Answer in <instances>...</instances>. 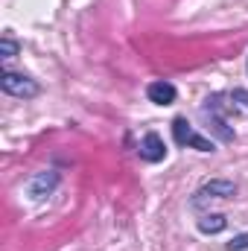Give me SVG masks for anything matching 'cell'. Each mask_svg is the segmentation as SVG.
Instances as JSON below:
<instances>
[{"instance_id": "6da1fadb", "label": "cell", "mask_w": 248, "mask_h": 251, "mask_svg": "<svg viewBox=\"0 0 248 251\" xmlns=\"http://www.w3.org/2000/svg\"><path fill=\"white\" fill-rule=\"evenodd\" d=\"M173 134H175V143H178V146H193V149H198V152H213V149H216L213 140H207V137H201L198 131H193V126L187 123L184 117H178V120L173 123Z\"/></svg>"}, {"instance_id": "7a4b0ae2", "label": "cell", "mask_w": 248, "mask_h": 251, "mask_svg": "<svg viewBox=\"0 0 248 251\" xmlns=\"http://www.w3.org/2000/svg\"><path fill=\"white\" fill-rule=\"evenodd\" d=\"M0 88H3L9 97H35V94H38V85H35L29 76L12 73V70H6V73L0 76Z\"/></svg>"}, {"instance_id": "3957f363", "label": "cell", "mask_w": 248, "mask_h": 251, "mask_svg": "<svg viewBox=\"0 0 248 251\" xmlns=\"http://www.w3.org/2000/svg\"><path fill=\"white\" fill-rule=\"evenodd\" d=\"M234 193H237L234 181H225V178H213V181H207L204 187H198L196 199H193V204H201V201H207V199H228V196H234Z\"/></svg>"}, {"instance_id": "277c9868", "label": "cell", "mask_w": 248, "mask_h": 251, "mask_svg": "<svg viewBox=\"0 0 248 251\" xmlns=\"http://www.w3.org/2000/svg\"><path fill=\"white\" fill-rule=\"evenodd\" d=\"M140 158L149 161V164H158L167 158V146H164V137L158 131H149L143 140H140Z\"/></svg>"}, {"instance_id": "5b68a950", "label": "cell", "mask_w": 248, "mask_h": 251, "mask_svg": "<svg viewBox=\"0 0 248 251\" xmlns=\"http://www.w3.org/2000/svg\"><path fill=\"white\" fill-rule=\"evenodd\" d=\"M59 184V173H38L32 181H29V196L32 199H44V196H50L53 190Z\"/></svg>"}, {"instance_id": "8992f818", "label": "cell", "mask_w": 248, "mask_h": 251, "mask_svg": "<svg viewBox=\"0 0 248 251\" xmlns=\"http://www.w3.org/2000/svg\"><path fill=\"white\" fill-rule=\"evenodd\" d=\"M146 94H149V100L158 102V105H173L175 97H178L175 85H170V82H152V85L146 88Z\"/></svg>"}, {"instance_id": "52a82bcc", "label": "cell", "mask_w": 248, "mask_h": 251, "mask_svg": "<svg viewBox=\"0 0 248 251\" xmlns=\"http://www.w3.org/2000/svg\"><path fill=\"white\" fill-rule=\"evenodd\" d=\"M225 225H228V219L222 213H207V216L198 219V231L201 234H219V231H225Z\"/></svg>"}, {"instance_id": "ba28073f", "label": "cell", "mask_w": 248, "mask_h": 251, "mask_svg": "<svg viewBox=\"0 0 248 251\" xmlns=\"http://www.w3.org/2000/svg\"><path fill=\"white\" fill-rule=\"evenodd\" d=\"M204 114H210V128L216 131V137H219V140H225V143H231V140H234V128H228V123H225L216 111H204Z\"/></svg>"}, {"instance_id": "9c48e42d", "label": "cell", "mask_w": 248, "mask_h": 251, "mask_svg": "<svg viewBox=\"0 0 248 251\" xmlns=\"http://www.w3.org/2000/svg\"><path fill=\"white\" fill-rule=\"evenodd\" d=\"M0 53H3V59H12V56H18V44H15L12 38H3V41H0Z\"/></svg>"}, {"instance_id": "30bf717a", "label": "cell", "mask_w": 248, "mask_h": 251, "mask_svg": "<svg viewBox=\"0 0 248 251\" xmlns=\"http://www.w3.org/2000/svg\"><path fill=\"white\" fill-rule=\"evenodd\" d=\"M243 249H248V234H240L228 243V251H243Z\"/></svg>"}, {"instance_id": "8fae6325", "label": "cell", "mask_w": 248, "mask_h": 251, "mask_svg": "<svg viewBox=\"0 0 248 251\" xmlns=\"http://www.w3.org/2000/svg\"><path fill=\"white\" fill-rule=\"evenodd\" d=\"M231 100H237V102H243L248 108V91H243V88H234V94H231Z\"/></svg>"}]
</instances>
